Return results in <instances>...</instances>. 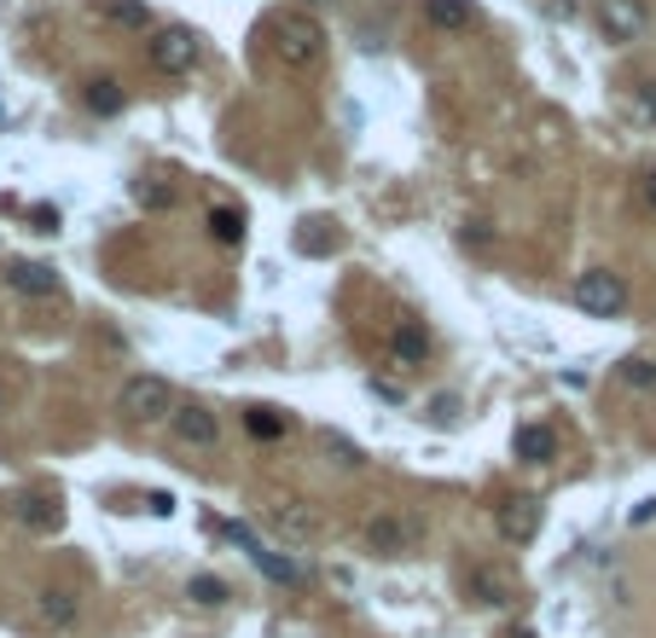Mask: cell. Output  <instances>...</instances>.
I'll return each instance as SVG.
<instances>
[{
    "label": "cell",
    "mask_w": 656,
    "mask_h": 638,
    "mask_svg": "<svg viewBox=\"0 0 656 638\" xmlns=\"http://www.w3.org/2000/svg\"><path fill=\"white\" fill-rule=\"evenodd\" d=\"M273 53L285 59V70H309L325 53V30L314 23V12H280L273 18Z\"/></svg>",
    "instance_id": "6da1fadb"
},
{
    "label": "cell",
    "mask_w": 656,
    "mask_h": 638,
    "mask_svg": "<svg viewBox=\"0 0 656 638\" xmlns=\"http://www.w3.org/2000/svg\"><path fill=\"white\" fill-rule=\"evenodd\" d=\"M424 540V523L413 517V510H384V517L366 523V546L377 557H413Z\"/></svg>",
    "instance_id": "7a4b0ae2"
},
{
    "label": "cell",
    "mask_w": 656,
    "mask_h": 638,
    "mask_svg": "<svg viewBox=\"0 0 656 638\" xmlns=\"http://www.w3.org/2000/svg\"><path fill=\"white\" fill-rule=\"evenodd\" d=\"M122 413L134 424H158L174 413V383L169 377H129L122 383Z\"/></svg>",
    "instance_id": "3957f363"
},
{
    "label": "cell",
    "mask_w": 656,
    "mask_h": 638,
    "mask_svg": "<svg viewBox=\"0 0 656 638\" xmlns=\"http://www.w3.org/2000/svg\"><path fill=\"white\" fill-rule=\"evenodd\" d=\"M575 308H587L593 320H616V314L627 308V285H622L616 273L593 267V273L575 279Z\"/></svg>",
    "instance_id": "277c9868"
},
{
    "label": "cell",
    "mask_w": 656,
    "mask_h": 638,
    "mask_svg": "<svg viewBox=\"0 0 656 638\" xmlns=\"http://www.w3.org/2000/svg\"><path fill=\"white\" fill-rule=\"evenodd\" d=\"M226 540H233L239 551H250V564H256L268 580H280V586H296L302 580V569L291 564V557H280V551H268L262 540H256V528L250 523H226Z\"/></svg>",
    "instance_id": "5b68a950"
},
{
    "label": "cell",
    "mask_w": 656,
    "mask_h": 638,
    "mask_svg": "<svg viewBox=\"0 0 656 638\" xmlns=\"http://www.w3.org/2000/svg\"><path fill=\"white\" fill-rule=\"evenodd\" d=\"M151 64H158L163 75H186L198 64V36L181 30V23H169V30L151 36Z\"/></svg>",
    "instance_id": "8992f818"
},
{
    "label": "cell",
    "mask_w": 656,
    "mask_h": 638,
    "mask_svg": "<svg viewBox=\"0 0 656 638\" xmlns=\"http://www.w3.org/2000/svg\"><path fill=\"white\" fill-rule=\"evenodd\" d=\"M598 18H604V36L610 41H639L645 36V0H604Z\"/></svg>",
    "instance_id": "52a82bcc"
},
{
    "label": "cell",
    "mask_w": 656,
    "mask_h": 638,
    "mask_svg": "<svg viewBox=\"0 0 656 638\" xmlns=\"http://www.w3.org/2000/svg\"><path fill=\"white\" fill-rule=\"evenodd\" d=\"M174 436H181L186 447H215L221 442V424H215V413L210 406H174Z\"/></svg>",
    "instance_id": "ba28073f"
},
{
    "label": "cell",
    "mask_w": 656,
    "mask_h": 638,
    "mask_svg": "<svg viewBox=\"0 0 656 638\" xmlns=\"http://www.w3.org/2000/svg\"><path fill=\"white\" fill-rule=\"evenodd\" d=\"M499 534H506V540H535L541 534V505L535 499H506L499 505Z\"/></svg>",
    "instance_id": "9c48e42d"
},
{
    "label": "cell",
    "mask_w": 656,
    "mask_h": 638,
    "mask_svg": "<svg viewBox=\"0 0 656 638\" xmlns=\"http://www.w3.org/2000/svg\"><path fill=\"white\" fill-rule=\"evenodd\" d=\"M7 285H12L18 296H59V273L41 267V262H12V267H7Z\"/></svg>",
    "instance_id": "30bf717a"
},
{
    "label": "cell",
    "mask_w": 656,
    "mask_h": 638,
    "mask_svg": "<svg viewBox=\"0 0 656 638\" xmlns=\"http://www.w3.org/2000/svg\"><path fill=\"white\" fill-rule=\"evenodd\" d=\"M471 598L476 604H512L517 598V575H506V569H471Z\"/></svg>",
    "instance_id": "8fae6325"
},
{
    "label": "cell",
    "mask_w": 656,
    "mask_h": 638,
    "mask_svg": "<svg viewBox=\"0 0 656 638\" xmlns=\"http://www.w3.org/2000/svg\"><path fill=\"white\" fill-rule=\"evenodd\" d=\"M273 528H280L291 546H309L314 534H320V517H314L309 505H280V510H273Z\"/></svg>",
    "instance_id": "7c38bea8"
},
{
    "label": "cell",
    "mask_w": 656,
    "mask_h": 638,
    "mask_svg": "<svg viewBox=\"0 0 656 638\" xmlns=\"http://www.w3.org/2000/svg\"><path fill=\"white\" fill-rule=\"evenodd\" d=\"M390 354L401 366H418L424 354H431V337H424V325H395V337H390Z\"/></svg>",
    "instance_id": "4fadbf2b"
},
{
    "label": "cell",
    "mask_w": 656,
    "mask_h": 638,
    "mask_svg": "<svg viewBox=\"0 0 656 638\" xmlns=\"http://www.w3.org/2000/svg\"><path fill=\"white\" fill-rule=\"evenodd\" d=\"M424 18L436 23V30H471V0H424Z\"/></svg>",
    "instance_id": "5bb4252c"
},
{
    "label": "cell",
    "mask_w": 656,
    "mask_h": 638,
    "mask_svg": "<svg viewBox=\"0 0 656 638\" xmlns=\"http://www.w3.org/2000/svg\"><path fill=\"white\" fill-rule=\"evenodd\" d=\"M512 447H517L523 465H546V458H552V429L546 424H523Z\"/></svg>",
    "instance_id": "9a60e30c"
},
{
    "label": "cell",
    "mask_w": 656,
    "mask_h": 638,
    "mask_svg": "<svg viewBox=\"0 0 656 638\" xmlns=\"http://www.w3.org/2000/svg\"><path fill=\"white\" fill-rule=\"evenodd\" d=\"M99 18L117 23V30H145V23H151L145 0H99Z\"/></svg>",
    "instance_id": "2e32d148"
},
{
    "label": "cell",
    "mask_w": 656,
    "mask_h": 638,
    "mask_svg": "<svg viewBox=\"0 0 656 638\" xmlns=\"http://www.w3.org/2000/svg\"><path fill=\"white\" fill-rule=\"evenodd\" d=\"M23 523H30L36 534H59V523H64V510H59V499H23Z\"/></svg>",
    "instance_id": "e0dca14e"
},
{
    "label": "cell",
    "mask_w": 656,
    "mask_h": 638,
    "mask_svg": "<svg viewBox=\"0 0 656 638\" xmlns=\"http://www.w3.org/2000/svg\"><path fill=\"white\" fill-rule=\"evenodd\" d=\"M88 111H93V117H117V111H122V88L111 82V75L88 82Z\"/></svg>",
    "instance_id": "ac0fdd59"
},
{
    "label": "cell",
    "mask_w": 656,
    "mask_h": 638,
    "mask_svg": "<svg viewBox=\"0 0 656 638\" xmlns=\"http://www.w3.org/2000/svg\"><path fill=\"white\" fill-rule=\"evenodd\" d=\"M186 598L204 604V609H215V604H226V580H221V575H192V580H186Z\"/></svg>",
    "instance_id": "d6986e66"
},
{
    "label": "cell",
    "mask_w": 656,
    "mask_h": 638,
    "mask_svg": "<svg viewBox=\"0 0 656 638\" xmlns=\"http://www.w3.org/2000/svg\"><path fill=\"white\" fill-rule=\"evenodd\" d=\"M285 429H291V418H285V413H273V406H256V413H250V436L273 442V436H285Z\"/></svg>",
    "instance_id": "ffe728a7"
},
{
    "label": "cell",
    "mask_w": 656,
    "mask_h": 638,
    "mask_svg": "<svg viewBox=\"0 0 656 638\" xmlns=\"http://www.w3.org/2000/svg\"><path fill=\"white\" fill-rule=\"evenodd\" d=\"M210 233H215L221 244H239V239H244V215H239V210H210Z\"/></svg>",
    "instance_id": "44dd1931"
},
{
    "label": "cell",
    "mask_w": 656,
    "mask_h": 638,
    "mask_svg": "<svg viewBox=\"0 0 656 638\" xmlns=\"http://www.w3.org/2000/svg\"><path fill=\"white\" fill-rule=\"evenodd\" d=\"M41 616H47V621H59V627L75 621V598H70V593H41Z\"/></svg>",
    "instance_id": "7402d4cb"
},
{
    "label": "cell",
    "mask_w": 656,
    "mask_h": 638,
    "mask_svg": "<svg viewBox=\"0 0 656 638\" xmlns=\"http://www.w3.org/2000/svg\"><path fill=\"white\" fill-rule=\"evenodd\" d=\"M622 377L634 383V389H656V366L639 361V354H634V361H622Z\"/></svg>",
    "instance_id": "603a6c76"
},
{
    "label": "cell",
    "mask_w": 656,
    "mask_h": 638,
    "mask_svg": "<svg viewBox=\"0 0 656 638\" xmlns=\"http://www.w3.org/2000/svg\"><path fill=\"white\" fill-rule=\"evenodd\" d=\"M134 198L145 203V210H169V203H174V192H169V186H158V181H140V186H134Z\"/></svg>",
    "instance_id": "cb8c5ba5"
},
{
    "label": "cell",
    "mask_w": 656,
    "mask_h": 638,
    "mask_svg": "<svg viewBox=\"0 0 656 638\" xmlns=\"http://www.w3.org/2000/svg\"><path fill=\"white\" fill-rule=\"evenodd\" d=\"M634 117L639 122H656V82H639L634 88Z\"/></svg>",
    "instance_id": "d4e9b609"
},
{
    "label": "cell",
    "mask_w": 656,
    "mask_h": 638,
    "mask_svg": "<svg viewBox=\"0 0 656 638\" xmlns=\"http://www.w3.org/2000/svg\"><path fill=\"white\" fill-rule=\"evenodd\" d=\"M431 418H436L442 429H453V424H460V401H453V395H436V401H431Z\"/></svg>",
    "instance_id": "484cf974"
},
{
    "label": "cell",
    "mask_w": 656,
    "mask_h": 638,
    "mask_svg": "<svg viewBox=\"0 0 656 638\" xmlns=\"http://www.w3.org/2000/svg\"><path fill=\"white\" fill-rule=\"evenodd\" d=\"M325 453H332V458H337V465H361V453H355V447H349L343 436H325Z\"/></svg>",
    "instance_id": "4316f807"
},
{
    "label": "cell",
    "mask_w": 656,
    "mask_h": 638,
    "mask_svg": "<svg viewBox=\"0 0 656 638\" xmlns=\"http://www.w3.org/2000/svg\"><path fill=\"white\" fill-rule=\"evenodd\" d=\"M30 221H36V233H59V210H30Z\"/></svg>",
    "instance_id": "83f0119b"
},
{
    "label": "cell",
    "mask_w": 656,
    "mask_h": 638,
    "mask_svg": "<svg viewBox=\"0 0 656 638\" xmlns=\"http://www.w3.org/2000/svg\"><path fill=\"white\" fill-rule=\"evenodd\" d=\"M151 517H174V499L169 494H151Z\"/></svg>",
    "instance_id": "f1b7e54d"
},
{
    "label": "cell",
    "mask_w": 656,
    "mask_h": 638,
    "mask_svg": "<svg viewBox=\"0 0 656 638\" xmlns=\"http://www.w3.org/2000/svg\"><path fill=\"white\" fill-rule=\"evenodd\" d=\"M650 517H656V499H639L634 505V523H650Z\"/></svg>",
    "instance_id": "f546056e"
},
{
    "label": "cell",
    "mask_w": 656,
    "mask_h": 638,
    "mask_svg": "<svg viewBox=\"0 0 656 638\" xmlns=\"http://www.w3.org/2000/svg\"><path fill=\"white\" fill-rule=\"evenodd\" d=\"M645 203H650V210H656V169L645 174Z\"/></svg>",
    "instance_id": "4dcf8cb0"
},
{
    "label": "cell",
    "mask_w": 656,
    "mask_h": 638,
    "mask_svg": "<svg viewBox=\"0 0 656 638\" xmlns=\"http://www.w3.org/2000/svg\"><path fill=\"white\" fill-rule=\"evenodd\" d=\"M309 7H332V0H309Z\"/></svg>",
    "instance_id": "1f68e13d"
}]
</instances>
